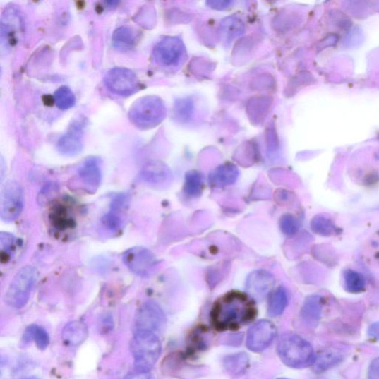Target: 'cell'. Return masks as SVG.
I'll list each match as a JSON object with an SVG mask.
<instances>
[{"label": "cell", "instance_id": "obj_32", "mask_svg": "<svg viewBox=\"0 0 379 379\" xmlns=\"http://www.w3.org/2000/svg\"><path fill=\"white\" fill-rule=\"evenodd\" d=\"M368 378L369 379H379V357L374 359L371 363Z\"/></svg>", "mask_w": 379, "mask_h": 379}, {"label": "cell", "instance_id": "obj_3", "mask_svg": "<svg viewBox=\"0 0 379 379\" xmlns=\"http://www.w3.org/2000/svg\"><path fill=\"white\" fill-rule=\"evenodd\" d=\"M131 352L136 370L150 371L162 353V344L155 332H135L131 342Z\"/></svg>", "mask_w": 379, "mask_h": 379}, {"label": "cell", "instance_id": "obj_13", "mask_svg": "<svg viewBox=\"0 0 379 379\" xmlns=\"http://www.w3.org/2000/svg\"><path fill=\"white\" fill-rule=\"evenodd\" d=\"M23 18L20 11L14 7L6 9L1 20V40L6 47H11L18 42L23 30Z\"/></svg>", "mask_w": 379, "mask_h": 379}, {"label": "cell", "instance_id": "obj_1", "mask_svg": "<svg viewBox=\"0 0 379 379\" xmlns=\"http://www.w3.org/2000/svg\"><path fill=\"white\" fill-rule=\"evenodd\" d=\"M256 314L252 298L235 291L224 294L215 302L211 320L219 330H234L251 323Z\"/></svg>", "mask_w": 379, "mask_h": 379}, {"label": "cell", "instance_id": "obj_10", "mask_svg": "<svg viewBox=\"0 0 379 379\" xmlns=\"http://www.w3.org/2000/svg\"><path fill=\"white\" fill-rule=\"evenodd\" d=\"M126 266L134 275L145 276L156 264L152 252L143 247H133L126 251L123 257Z\"/></svg>", "mask_w": 379, "mask_h": 379}, {"label": "cell", "instance_id": "obj_4", "mask_svg": "<svg viewBox=\"0 0 379 379\" xmlns=\"http://www.w3.org/2000/svg\"><path fill=\"white\" fill-rule=\"evenodd\" d=\"M162 101L155 96H146L136 100L131 106L128 117L131 122L142 130L158 126L165 116Z\"/></svg>", "mask_w": 379, "mask_h": 379}, {"label": "cell", "instance_id": "obj_16", "mask_svg": "<svg viewBox=\"0 0 379 379\" xmlns=\"http://www.w3.org/2000/svg\"><path fill=\"white\" fill-rule=\"evenodd\" d=\"M83 185L89 191L95 192L102 181V169L100 160L97 157L86 159L78 170Z\"/></svg>", "mask_w": 379, "mask_h": 379}, {"label": "cell", "instance_id": "obj_29", "mask_svg": "<svg viewBox=\"0 0 379 379\" xmlns=\"http://www.w3.org/2000/svg\"><path fill=\"white\" fill-rule=\"evenodd\" d=\"M54 102L59 109L67 110L73 107L76 98L72 90L67 86H62L56 90Z\"/></svg>", "mask_w": 379, "mask_h": 379}, {"label": "cell", "instance_id": "obj_33", "mask_svg": "<svg viewBox=\"0 0 379 379\" xmlns=\"http://www.w3.org/2000/svg\"><path fill=\"white\" fill-rule=\"evenodd\" d=\"M368 335L373 339L379 340V323H373L369 327Z\"/></svg>", "mask_w": 379, "mask_h": 379}, {"label": "cell", "instance_id": "obj_28", "mask_svg": "<svg viewBox=\"0 0 379 379\" xmlns=\"http://www.w3.org/2000/svg\"><path fill=\"white\" fill-rule=\"evenodd\" d=\"M203 176L201 173L191 171L186 174L184 192L190 197H198L203 189Z\"/></svg>", "mask_w": 379, "mask_h": 379}, {"label": "cell", "instance_id": "obj_31", "mask_svg": "<svg viewBox=\"0 0 379 379\" xmlns=\"http://www.w3.org/2000/svg\"><path fill=\"white\" fill-rule=\"evenodd\" d=\"M124 379H155V378L150 371L136 370V371L127 375Z\"/></svg>", "mask_w": 379, "mask_h": 379}, {"label": "cell", "instance_id": "obj_2", "mask_svg": "<svg viewBox=\"0 0 379 379\" xmlns=\"http://www.w3.org/2000/svg\"><path fill=\"white\" fill-rule=\"evenodd\" d=\"M277 350L283 363L292 368L312 366L315 359L312 345L294 333H285L282 335L279 339Z\"/></svg>", "mask_w": 379, "mask_h": 379}, {"label": "cell", "instance_id": "obj_18", "mask_svg": "<svg viewBox=\"0 0 379 379\" xmlns=\"http://www.w3.org/2000/svg\"><path fill=\"white\" fill-rule=\"evenodd\" d=\"M88 337L87 325L81 321H73L66 325L62 338L65 344L71 347L81 345Z\"/></svg>", "mask_w": 379, "mask_h": 379}, {"label": "cell", "instance_id": "obj_15", "mask_svg": "<svg viewBox=\"0 0 379 379\" xmlns=\"http://www.w3.org/2000/svg\"><path fill=\"white\" fill-rule=\"evenodd\" d=\"M140 176L148 184L160 187L169 184L172 179L170 169L159 161H150L143 167Z\"/></svg>", "mask_w": 379, "mask_h": 379}, {"label": "cell", "instance_id": "obj_36", "mask_svg": "<svg viewBox=\"0 0 379 379\" xmlns=\"http://www.w3.org/2000/svg\"><path fill=\"white\" fill-rule=\"evenodd\" d=\"M278 379H288V378H278Z\"/></svg>", "mask_w": 379, "mask_h": 379}, {"label": "cell", "instance_id": "obj_21", "mask_svg": "<svg viewBox=\"0 0 379 379\" xmlns=\"http://www.w3.org/2000/svg\"><path fill=\"white\" fill-rule=\"evenodd\" d=\"M23 340L25 343L35 342L41 351L45 350L50 344V337L48 332L37 325H29L25 329Z\"/></svg>", "mask_w": 379, "mask_h": 379}, {"label": "cell", "instance_id": "obj_27", "mask_svg": "<svg viewBox=\"0 0 379 379\" xmlns=\"http://www.w3.org/2000/svg\"><path fill=\"white\" fill-rule=\"evenodd\" d=\"M312 231L323 236H330L337 231V227L332 219L325 215L315 216L311 222Z\"/></svg>", "mask_w": 379, "mask_h": 379}, {"label": "cell", "instance_id": "obj_8", "mask_svg": "<svg viewBox=\"0 0 379 379\" xmlns=\"http://www.w3.org/2000/svg\"><path fill=\"white\" fill-rule=\"evenodd\" d=\"M165 321V315L160 306L153 301H148L136 312L135 332H156L164 326Z\"/></svg>", "mask_w": 379, "mask_h": 379}, {"label": "cell", "instance_id": "obj_19", "mask_svg": "<svg viewBox=\"0 0 379 379\" xmlns=\"http://www.w3.org/2000/svg\"><path fill=\"white\" fill-rule=\"evenodd\" d=\"M323 308V299L320 296H308L301 311L303 320L310 326H315L320 320Z\"/></svg>", "mask_w": 379, "mask_h": 379}, {"label": "cell", "instance_id": "obj_25", "mask_svg": "<svg viewBox=\"0 0 379 379\" xmlns=\"http://www.w3.org/2000/svg\"><path fill=\"white\" fill-rule=\"evenodd\" d=\"M343 279L344 289L349 293L359 294L366 289V278L358 271L352 269L345 270Z\"/></svg>", "mask_w": 379, "mask_h": 379}, {"label": "cell", "instance_id": "obj_11", "mask_svg": "<svg viewBox=\"0 0 379 379\" xmlns=\"http://www.w3.org/2000/svg\"><path fill=\"white\" fill-rule=\"evenodd\" d=\"M185 54L183 42L174 37H167L159 42L154 49L157 61L164 66H175Z\"/></svg>", "mask_w": 379, "mask_h": 379}, {"label": "cell", "instance_id": "obj_12", "mask_svg": "<svg viewBox=\"0 0 379 379\" xmlns=\"http://www.w3.org/2000/svg\"><path fill=\"white\" fill-rule=\"evenodd\" d=\"M275 278L265 270H255L248 277L246 288L248 294L254 299L262 301L272 291Z\"/></svg>", "mask_w": 379, "mask_h": 379}, {"label": "cell", "instance_id": "obj_17", "mask_svg": "<svg viewBox=\"0 0 379 379\" xmlns=\"http://www.w3.org/2000/svg\"><path fill=\"white\" fill-rule=\"evenodd\" d=\"M239 176L236 167L231 163H226L218 167L210 174L209 183L212 187L224 188L234 185Z\"/></svg>", "mask_w": 379, "mask_h": 379}, {"label": "cell", "instance_id": "obj_34", "mask_svg": "<svg viewBox=\"0 0 379 379\" xmlns=\"http://www.w3.org/2000/svg\"><path fill=\"white\" fill-rule=\"evenodd\" d=\"M119 4L118 1H108L105 2V4L108 6L109 8L116 7L117 4Z\"/></svg>", "mask_w": 379, "mask_h": 379}, {"label": "cell", "instance_id": "obj_14", "mask_svg": "<svg viewBox=\"0 0 379 379\" xmlns=\"http://www.w3.org/2000/svg\"><path fill=\"white\" fill-rule=\"evenodd\" d=\"M83 126L82 122H76L71 125L70 130L59 138L56 148L60 154L66 157H73L81 152L83 148Z\"/></svg>", "mask_w": 379, "mask_h": 379}, {"label": "cell", "instance_id": "obj_30", "mask_svg": "<svg viewBox=\"0 0 379 379\" xmlns=\"http://www.w3.org/2000/svg\"><path fill=\"white\" fill-rule=\"evenodd\" d=\"M299 227V221L291 215H285L280 219L281 231L287 236L291 237L296 235Z\"/></svg>", "mask_w": 379, "mask_h": 379}, {"label": "cell", "instance_id": "obj_26", "mask_svg": "<svg viewBox=\"0 0 379 379\" xmlns=\"http://www.w3.org/2000/svg\"><path fill=\"white\" fill-rule=\"evenodd\" d=\"M223 363L227 371L234 375H240L248 368L250 359L248 354L239 353L226 356Z\"/></svg>", "mask_w": 379, "mask_h": 379}, {"label": "cell", "instance_id": "obj_6", "mask_svg": "<svg viewBox=\"0 0 379 379\" xmlns=\"http://www.w3.org/2000/svg\"><path fill=\"white\" fill-rule=\"evenodd\" d=\"M24 206V193L20 184L16 181H8L0 193V217L10 223L17 220Z\"/></svg>", "mask_w": 379, "mask_h": 379}, {"label": "cell", "instance_id": "obj_5", "mask_svg": "<svg viewBox=\"0 0 379 379\" xmlns=\"http://www.w3.org/2000/svg\"><path fill=\"white\" fill-rule=\"evenodd\" d=\"M38 277L37 270L27 265L22 267L11 281L6 293L5 301L11 308L25 307L31 296Z\"/></svg>", "mask_w": 379, "mask_h": 379}, {"label": "cell", "instance_id": "obj_35", "mask_svg": "<svg viewBox=\"0 0 379 379\" xmlns=\"http://www.w3.org/2000/svg\"><path fill=\"white\" fill-rule=\"evenodd\" d=\"M22 379H38L35 377H26V378H22Z\"/></svg>", "mask_w": 379, "mask_h": 379}, {"label": "cell", "instance_id": "obj_24", "mask_svg": "<svg viewBox=\"0 0 379 379\" xmlns=\"http://www.w3.org/2000/svg\"><path fill=\"white\" fill-rule=\"evenodd\" d=\"M288 304V296L285 288L279 287L271 293L268 301L267 312L271 317H277L283 313Z\"/></svg>", "mask_w": 379, "mask_h": 379}, {"label": "cell", "instance_id": "obj_7", "mask_svg": "<svg viewBox=\"0 0 379 379\" xmlns=\"http://www.w3.org/2000/svg\"><path fill=\"white\" fill-rule=\"evenodd\" d=\"M106 87L115 95L128 97L138 92L140 83L136 75L125 68H114L106 73L104 79Z\"/></svg>", "mask_w": 379, "mask_h": 379}, {"label": "cell", "instance_id": "obj_22", "mask_svg": "<svg viewBox=\"0 0 379 379\" xmlns=\"http://www.w3.org/2000/svg\"><path fill=\"white\" fill-rule=\"evenodd\" d=\"M136 42V35L133 30L128 26H121L115 30L112 42L114 47L121 52L130 50Z\"/></svg>", "mask_w": 379, "mask_h": 379}, {"label": "cell", "instance_id": "obj_20", "mask_svg": "<svg viewBox=\"0 0 379 379\" xmlns=\"http://www.w3.org/2000/svg\"><path fill=\"white\" fill-rule=\"evenodd\" d=\"M344 358V354L336 348H330L320 355L315 356L312 365L313 371L317 373H323L337 365Z\"/></svg>", "mask_w": 379, "mask_h": 379}, {"label": "cell", "instance_id": "obj_9", "mask_svg": "<svg viewBox=\"0 0 379 379\" xmlns=\"http://www.w3.org/2000/svg\"><path fill=\"white\" fill-rule=\"evenodd\" d=\"M275 325L267 320L254 324L248 330L246 344L250 351L260 353L265 350L277 337Z\"/></svg>", "mask_w": 379, "mask_h": 379}, {"label": "cell", "instance_id": "obj_23", "mask_svg": "<svg viewBox=\"0 0 379 379\" xmlns=\"http://www.w3.org/2000/svg\"><path fill=\"white\" fill-rule=\"evenodd\" d=\"M22 246V242L16 236L7 232L0 234V248H1V262L8 263Z\"/></svg>", "mask_w": 379, "mask_h": 379}]
</instances>
